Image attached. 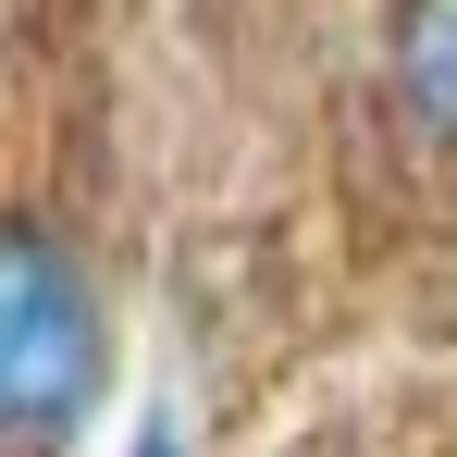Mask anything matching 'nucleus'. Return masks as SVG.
<instances>
[{"label": "nucleus", "instance_id": "obj_1", "mask_svg": "<svg viewBox=\"0 0 457 457\" xmlns=\"http://www.w3.org/2000/svg\"><path fill=\"white\" fill-rule=\"evenodd\" d=\"M112 395V297L87 247L0 211V457H62Z\"/></svg>", "mask_w": 457, "mask_h": 457}, {"label": "nucleus", "instance_id": "obj_2", "mask_svg": "<svg viewBox=\"0 0 457 457\" xmlns=\"http://www.w3.org/2000/svg\"><path fill=\"white\" fill-rule=\"evenodd\" d=\"M383 99L420 149H457V0H395L383 25Z\"/></svg>", "mask_w": 457, "mask_h": 457}, {"label": "nucleus", "instance_id": "obj_3", "mask_svg": "<svg viewBox=\"0 0 457 457\" xmlns=\"http://www.w3.org/2000/svg\"><path fill=\"white\" fill-rule=\"evenodd\" d=\"M124 457H198V445H186V408H137V433H124Z\"/></svg>", "mask_w": 457, "mask_h": 457}]
</instances>
